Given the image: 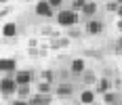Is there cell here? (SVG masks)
<instances>
[{
    "instance_id": "1",
    "label": "cell",
    "mask_w": 122,
    "mask_h": 105,
    "mask_svg": "<svg viewBox=\"0 0 122 105\" xmlns=\"http://www.w3.org/2000/svg\"><path fill=\"white\" fill-rule=\"evenodd\" d=\"M78 21H80V17L72 9H59L57 11V25H61V27H74Z\"/></svg>"
},
{
    "instance_id": "2",
    "label": "cell",
    "mask_w": 122,
    "mask_h": 105,
    "mask_svg": "<svg viewBox=\"0 0 122 105\" xmlns=\"http://www.w3.org/2000/svg\"><path fill=\"white\" fill-rule=\"evenodd\" d=\"M17 82H15V78H11L9 74L4 76V78H0V95L6 99V97H13V95L17 93Z\"/></svg>"
},
{
    "instance_id": "3",
    "label": "cell",
    "mask_w": 122,
    "mask_h": 105,
    "mask_svg": "<svg viewBox=\"0 0 122 105\" xmlns=\"http://www.w3.org/2000/svg\"><path fill=\"white\" fill-rule=\"evenodd\" d=\"M34 13L38 17H53L55 15V9L49 4V0H38L36 6H34Z\"/></svg>"
},
{
    "instance_id": "4",
    "label": "cell",
    "mask_w": 122,
    "mask_h": 105,
    "mask_svg": "<svg viewBox=\"0 0 122 105\" xmlns=\"http://www.w3.org/2000/svg\"><path fill=\"white\" fill-rule=\"evenodd\" d=\"M84 32L88 36H99L103 34V21H99V19H88L84 25Z\"/></svg>"
},
{
    "instance_id": "5",
    "label": "cell",
    "mask_w": 122,
    "mask_h": 105,
    "mask_svg": "<svg viewBox=\"0 0 122 105\" xmlns=\"http://www.w3.org/2000/svg\"><path fill=\"white\" fill-rule=\"evenodd\" d=\"M13 78H15L17 84H32V82H34V71H30V70H17Z\"/></svg>"
},
{
    "instance_id": "6",
    "label": "cell",
    "mask_w": 122,
    "mask_h": 105,
    "mask_svg": "<svg viewBox=\"0 0 122 105\" xmlns=\"http://www.w3.org/2000/svg\"><path fill=\"white\" fill-rule=\"evenodd\" d=\"M0 71H2V74H15V71H17V59L0 57Z\"/></svg>"
},
{
    "instance_id": "7",
    "label": "cell",
    "mask_w": 122,
    "mask_h": 105,
    "mask_svg": "<svg viewBox=\"0 0 122 105\" xmlns=\"http://www.w3.org/2000/svg\"><path fill=\"white\" fill-rule=\"evenodd\" d=\"M86 70V61L84 59H72V63H70V74H74V76H82V71Z\"/></svg>"
},
{
    "instance_id": "8",
    "label": "cell",
    "mask_w": 122,
    "mask_h": 105,
    "mask_svg": "<svg viewBox=\"0 0 122 105\" xmlns=\"http://www.w3.org/2000/svg\"><path fill=\"white\" fill-rule=\"evenodd\" d=\"M97 9H99V6H97V2H95V0H86L84 6L80 9V13H82L84 17H88V19H93V17L97 15Z\"/></svg>"
},
{
    "instance_id": "9",
    "label": "cell",
    "mask_w": 122,
    "mask_h": 105,
    "mask_svg": "<svg viewBox=\"0 0 122 105\" xmlns=\"http://www.w3.org/2000/svg\"><path fill=\"white\" fill-rule=\"evenodd\" d=\"M27 103L30 105H51V95H30V99H27Z\"/></svg>"
},
{
    "instance_id": "10",
    "label": "cell",
    "mask_w": 122,
    "mask_h": 105,
    "mask_svg": "<svg viewBox=\"0 0 122 105\" xmlns=\"http://www.w3.org/2000/svg\"><path fill=\"white\" fill-rule=\"evenodd\" d=\"M95 84H97V86H95V93H99V95H103V93H107V90H112V86H114V84H112V80L107 78V76H105V78H99Z\"/></svg>"
},
{
    "instance_id": "11",
    "label": "cell",
    "mask_w": 122,
    "mask_h": 105,
    "mask_svg": "<svg viewBox=\"0 0 122 105\" xmlns=\"http://www.w3.org/2000/svg\"><path fill=\"white\" fill-rule=\"evenodd\" d=\"M2 36H4V38H15V36H17V23L6 21V23L2 25Z\"/></svg>"
},
{
    "instance_id": "12",
    "label": "cell",
    "mask_w": 122,
    "mask_h": 105,
    "mask_svg": "<svg viewBox=\"0 0 122 105\" xmlns=\"http://www.w3.org/2000/svg\"><path fill=\"white\" fill-rule=\"evenodd\" d=\"M95 90H91V88H86V90H82L80 93V103L82 105H91V103H95Z\"/></svg>"
},
{
    "instance_id": "13",
    "label": "cell",
    "mask_w": 122,
    "mask_h": 105,
    "mask_svg": "<svg viewBox=\"0 0 122 105\" xmlns=\"http://www.w3.org/2000/svg\"><path fill=\"white\" fill-rule=\"evenodd\" d=\"M55 93H57V97H70V95L74 93V84H59L57 88H55Z\"/></svg>"
},
{
    "instance_id": "14",
    "label": "cell",
    "mask_w": 122,
    "mask_h": 105,
    "mask_svg": "<svg viewBox=\"0 0 122 105\" xmlns=\"http://www.w3.org/2000/svg\"><path fill=\"white\" fill-rule=\"evenodd\" d=\"M36 93H40V95H53V82L40 80L36 84Z\"/></svg>"
},
{
    "instance_id": "15",
    "label": "cell",
    "mask_w": 122,
    "mask_h": 105,
    "mask_svg": "<svg viewBox=\"0 0 122 105\" xmlns=\"http://www.w3.org/2000/svg\"><path fill=\"white\" fill-rule=\"evenodd\" d=\"M67 46H70V38H67V36L57 38V40H53V42H51V50H57V48H67Z\"/></svg>"
},
{
    "instance_id": "16",
    "label": "cell",
    "mask_w": 122,
    "mask_h": 105,
    "mask_svg": "<svg viewBox=\"0 0 122 105\" xmlns=\"http://www.w3.org/2000/svg\"><path fill=\"white\" fill-rule=\"evenodd\" d=\"M15 95H17L19 99H25V101H27V99H30V95H32V90H30V84H19Z\"/></svg>"
},
{
    "instance_id": "17",
    "label": "cell",
    "mask_w": 122,
    "mask_h": 105,
    "mask_svg": "<svg viewBox=\"0 0 122 105\" xmlns=\"http://www.w3.org/2000/svg\"><path fill=\"white\" fill-rule=\"evenodd\" d=\"M40 34L42 36H51V38H59V32H57V30H55V27H51V25H42V27H40Z\"/></svg>"
},
{
    "instance_id": "18",
    "label": "cell",
    "mask_w": 122,
    "mask_h": 105,
    "mask_svg": "<svg viewBox=\"0 0 122 105\" xmlns=\"http://www.w3.org/2000/svg\"><path fill=\"white\" fill-rule=\"evenodd\" d=\"M103 101H105L107 105L118 103V93H114V90H107V93H103Z\"/></svg>"
},
{
    "instance_id": "19",
    "label": "cell",
    "mask_w": 122,
    "mask_h": 105,
    "mask_svg": "<svg viewBox=\"0 0 122 105\" xmlns=\"http://www.w3.org/2000/svg\"><path fill=\"white\" fill-rule=\"evenodd\" d=\"M40 78H42L44 82H55V71L53 70H44L42 74H40Z\"/></svg>"
},
{
    "instance_id": "20",
    "label": "cell",
    "mask_w": 122,
    "mask_h": 105,
    "mask_svg": "<svg viewBox=\"0 0 122 105\" xmlns=\"http://www.w3.org/2000/svg\"><path fill=\"white\" fill-rule=\"evenodd\" d=\"M82 78H84V82H88V84H95V82H97L95 74H93V71H88V70L82 71Z\"/></svg>"
},
{
    "instance_id": "21",
    "label": "cell",
    "mask_w": 122,
    "mask_h": 105,
    "mask_svg": "<svg viewBox=\"0 0 122 105\" xmlns=\"http://www.w3.org/2000/svg\"><path fill=\"white\" fill-rule=\"evenodd\" d=\"M84 2H86V0H72V11L80 13V9L84 6Z\"/></svg>"
},
{
    "instance_id": "22",
    "label": "cell",
    "mask_w": 122,
    "mask_h": 105,
    "mask_svg": "<svg viewBox=\"0 0 122 105\" xmlns=\"http://www.w3.org/2000/svg\"><path fill=\"white\" fill-rule=\"evenodd\" d=\"M118 6H120V4H118L116 0H110V2L105 4V11H107V13H116V9H118Z\"/></svg>"
},
{
    "instance_id": "23",
    "label": "cell",
    "mask_w": 122,
    "mask_h": 105,
    "mask_svg": "<svg viewBox=\"0 0 122 105\" xmlns=\"http://www.w3.org/2000/svg\"><path fill=\"white\" fill-rule=\"evenodd\" d=\"M80 36H82V32H80V30H76V25L70 27V32H67V38H70V40H72V38H80Z\"/></svg>"
},
{
    "instance_id": "24",
    "label": "cell",
    "mask_w": 122,
    "mask_h": 105,
    "mask_svg": "<svg viewBox=\"0 0 122 105\" xmlns=\"http://www.w3.org/2000/svg\"><path fill=\"white\" fill-rule=\"evenodd\" d=\"M9 13H13V9H11V6H4V9H0V19H4V17H6Z\"/></svg>"
},
{
    "instance_id": "25",
    "label": "cell",
    "mask_w": 122,
    "mask_h": 105,
    "mask_svg": "<svg viewBox=\"0 0 122 105\" xmlns=\"http://www.w3.org/2000/svg\"><path fill=\"white\" fill-rule=\"evenodd\" d=\"M49 4L53 9H61V4H63V0H49Z\"/></svg>"
},
{
    "instance_id": "26",
    "label": "cell",
    "mask_w": 122,
    "mask_h": 105,
    "mask_svg": "<svg viewBox=\"0 0 122 105\" xmlns=\"http://www.w3.org/2000/svg\"><path fill=\"white\" fill-rule=\"evenodd\" d=\"M116 50H118V53H122V36L116 40Z\"/></svg>"
},
{
    "instance_id": "27",
    "label": "cell",
    "mask_w": 122,
    "mask_h": 105,
    "mask_svg": "<svg viewBox=\"0 0 122 105\" xmlns=\"http://www.w3.org/2000/svg\"><path fill=\"white\" fill-rule=\"evenodd\" d=\"M27 46L32 48V46H38V40L36 38H30V40H27Z\"/></svg>"
},
{
    "instance_id": "28",
    "label": "cell",
    "mask_w": 122,
    "mask_h": 105,
    "mask_svg": "<svg viewBox=\"0 0 122 105\" xmlns=\"http://www.w3.org/2000/svg\"><path fill=\"white\" fill-rule=\"evenodd\" d=\"M13 105H30L25 99H19V101H13Z\"/></svg>"
},
{
    "instance_id": "29",
    "label": "cell",
    "mask_w": 122,
    "mask_h": 105,
    "mask_svg": "<svg viewBox=\"0 0 122 105\" xmlns=\"http://www.w3.org/2000/svg\"><path fill=\"white\" fill-rule=\"evenodd\" d=\"M116 30L122 34V19H118V21H116Z\"/></svg>"
},
{
    "instance_id": "30",
    "label": "cell",
    "mask_w": 122,
    "mask_h": 105,
    "mask_svg": "<svg viewBox=\"0 0 122 105\" xmlns=\"http://www.w3.org/2000/svg\"><path fill=\"white\" fill-rule=\"evenodd\" d=\"M116 15H118V17H120V19H122V4H120V6H118V9H116Z\"/></svg>"
},
{
    "instance_id": "31",
    "label": "cell",
    "mask_w": 122,
    "mask_h": 105,
    "mask_svg": "<svg viewBox=\"0 0 122 105\" xmlns=\"http://www.w3.org/2000/svg\"><path fill=\"white\" fill-rule=\"evenodd\" d=\"M0 2H2V4H9V2H11V0H0Z\"/></svg>"
},
{
    "instance_id": "32",
    "label": "cell",
    "mask_w": 122,
    "mask_h": 105,
    "mask_svg": "<svg viewBox=\"0 0 122 105\" xmlns=\"http://www.w3.org/2000/svg\"><path fill=\"white\" fill-rule=\"evenodd\" d=\"M116 2H118V4H122V0H116Z\"/></svg>"
},
{
    "instance_id": "33",
    "label": "cell",
    "mask_w": 122,
    "mask_h": 105,
    "mask_svg": "<svg viewBox=\"0 0 122 105\" xmlns=\"http://www.w3.org/2000/svg\"><path fill=\"white\" fill-rule=\"evenodd\" d=\"M63 105H67V103H63Z\"/></svg>"
}]
</instances>
